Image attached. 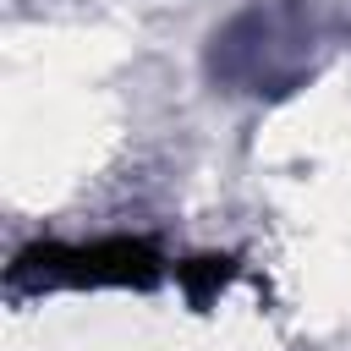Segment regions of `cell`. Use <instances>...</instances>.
<instances>
[{
	"label": "cell",
	"instance_id": "6da1fadb",
	"mask_svg": "<svg viewBox=\"0 0 351 351\" xmlns=\"http://www.w3.org/2000/svg\"><path fill=\"white\" fill-rule=\"evenodd\" d=\"M16 285H154L159 252L132 236H110L93 247H27L11 263Z\"/></svg>",
	"mask_w": 351,
	"mask_h": 351
},
{
	"label": "cell",
	"instance_id": "7a4b0ae2",
	"mask_svg": "<svg viewBox=\"0 0 351 351\" xmlns=\"http://www.w3.org/2000/svg\"><path fill=\"white\" fill-rule=\"evenodd\" d=\"M225 280H230V258H192V263H181V285L192 291V302H208V291L225 285Z\"/></svg>",
	"mask_w": 351,
	"mask_h": 351
}]
</instances>
